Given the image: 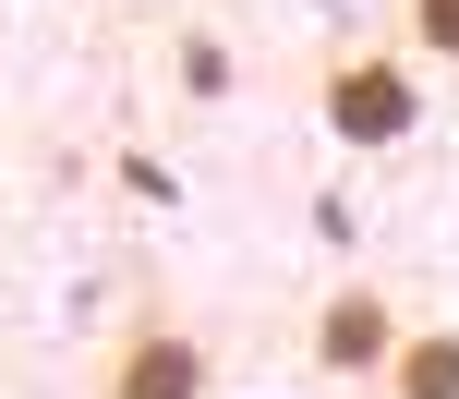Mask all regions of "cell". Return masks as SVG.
Listing matches in <instances>:
<instances>
[{
    "label": "cell",
    "mask_w": 459,
    "mask_h": 399,
    "mask_svg": "<svg viewBox=\"0 0 459 399\" xmlns=\"http://www.w3.org/2000/svg\"><path fill=\"white\" fill-rule=\"evenodd\" d=\"M387 351H399V303H387V291H363V279H351V291H326V303H315V363H326V376H387Z\"/></svg>",
    "instance_id": "obj_3"
},
{
    "label": "cell",
    "mask_w": 459,
    "mask_h": 399,
    "mask_svg": "<svg viewBox=\"0 0 459 399\" xmlns=\"http://www.w3.org/2000/svg\"><path fill=\"white\" fill-rule=\"evenodd\" d=\"M387 399H459V327H399L387 376H375Z\"/></svg>",
    "instance_id": "obj_4"
},
{
    "label": "cell",
    "mask_w": 459,
    "mask_h": 399,
    "mask_svg": "<svg viewBox=\"0 0 459 399\" xmlns=\"http://www.w3.org/2000/svg\"><path fill=\"white\" fill-rule=\"evenodd\" d=\"M315 85H326V134H339V145H399V134L423 121L411 61H387V48H339Z\"/></svg>",
    "instance_id": "obj_1"
},
{
    "label": "cell",
    "mask_w": 459,
    "mask_h": 399,
    "mask_svg": "<svg viewBox=\"0 0 459 399\" xmlns=\"http://www.w3.org/2000/svg\"><path fill=\"white\" fill-rule=\"evenodd\" d=\"M411 48L423 61H459V0H411Z\"/></svg>",
    "instance_id": "obj_5"
},
{
    "label": "cell",
    "mask_w": 459,
    "mask_h": 399,
    "mask_svg": "<svg viewBox=\"0 0 459 399\" xmlns=\"http://www.w3.org/2000/svg\"><path fill=\"white\" fill-rule=\"evenodd\" d=\"M97 399H206V339L169 315H134L97 363Z\"/></svg>",
    "instance_id": "obj_2"
}]
</instances>
